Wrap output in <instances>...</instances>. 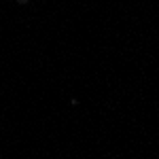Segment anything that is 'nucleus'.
I'll return each instance as SVG.
<instances>
[{
  "mask_svg": "<svg viewBox=\"0 0 159 159\" xmlns=\"http://www.w3.org/2000/svg\"><path fill=\"white\" fill-rule=\"evenodd\" d=\"M17 2H19V4H28V0H17Z\"/></svg>",
  "mask_w": 159,
  "mask_h": 159,
  "instance_id": "f257e3e1",
  "label": "nucleus"
}]
</instances>
